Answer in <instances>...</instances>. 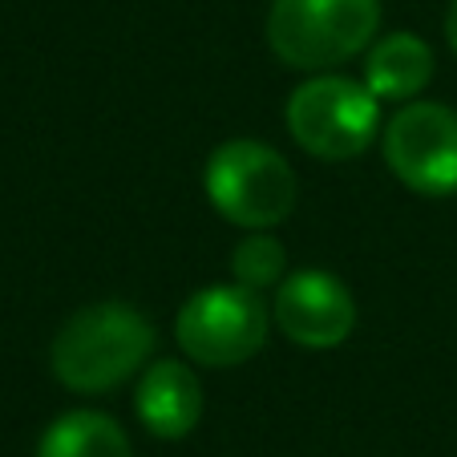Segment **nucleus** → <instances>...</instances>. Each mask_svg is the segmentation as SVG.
I'll use <instances>...</instances> for the list:
<instances>
[{"instance_id": "nucleus-8", "label": "nucleus", "mask_w": 457, "mask_h": 457, "mask_svg": "<svg viewBox=\"0 0 457 457\" xmlns=\"http://www.w3.org/2000/svg\"><path fill=\"white\" fill-rule=\"evenodd\" d=\"M134 413L150 437L182 441L203 421V385L187 361H150L134 385Z\"/></svg>"}, {"instance_id": "nucleus-3", "label": "nucleus", "mask_w": 457, "mask_h": 457, "mask_svg": "<svg viewBox=\"0 0 457 457\" xmlns=\"http://www.w3.org/2000/svg\"><path fill=\"white\" fill-rule=\"evenodd\" d=\"M203 190L219 219L239 231H276L300 199V179L276 146L227 138L203 166Z\"/></svg>"}, {"instance_id": "nucleus-12", "label": "nucleus", "mask_w": 457, "mask_h": 457, "mask_svg": "<svg viewBox=\"0 0 457 457\" xmlns=\"http://www.w3.org/2000/svg\"><path fill=\"white\" fill-rule=\"evenodd\" d=\"M445 45L453 49V57H457V0L449 4V12H445Z\"/></svg>"}, {"instance_id": "nucleus-5", "label": "nucleus", "mask_w": 457, "mask_h": 457, "mask_svg": "<svg viewBox=\"0 0 457 457\" xmlns=\"http://www.w3.org/2000/svg\"><path fill=\"white\" fill-rule=\"evenodd\" d=\"M271 308L243 284H207L182 300L174 340L199 369H239L268 345Z\"/></svg>"}, {"instance_id": "nucleus-6", "label": "nucleus", "mask_w": 457, "mask_h": 457, "mask_svg": "<svg viewBox=\"0 0 457 457\" xmlns=\"http://www.w3.org/2000/svg\"><path fill=\"white\" fill-rule=\"evenodd\" d=\"M385 166L421 199L457 195V110L441 102H401L380 129Z\"/></svg>"}, {"instance_id": "nucleus-11", "label": "nucleus", "mask_w": 457, "mask_h": 457, "mask_svg": "<svg viewBox=\"0 0 457 457\" xmlns=\"http://www.w3.org/2000/svg\"><path fill=\"white\" fill-rule=\"evenodd\" d=\"M287 276V247L271 231H247L231 247V279L251 292L279 287Z\"/></svg>"}, {"instance_id": "nucleus-10", "label": "nucleus", "mask_w": 457, "mask_h": 457, "mask_svg": "<svg viewBox=\"0 0 457 457\" xmlns=\"http://www.w3.org/2000/svg\"><path fill=\"white\" fill-rule=\"evenodd\" d=\"M37 457H134V445L110 413L70 409L41 433Z\"/></svg>"}, {"instance_id": "nucleus-4", "label": "nucleus", "mask_w": 457, "mask_h": 457, "mask_svg": "<svg viewBox=\"0 0 457 457\" xmlns=\"http://www.w3.org/2000/svg\"><path fill=\"white\" fill-rule=\"evenodd\" d=\"M268 45L287 70H337L380 37V0H271Z\"/></svg>"}, {"instance_id": "nucleus-1", "label": "nucleus", "mask_w": 457, "mask_h": 457, "mask_svg": "<svg viewBox=\"0 0 457 457\" xmlns=\"http://www.w3.org/2000/svg\"><path fill=\"white\" fill-rule=\"evenodd\" d=\"M154 345L158 332L142 308L121 300L86 303L57 328L49 345V369L70 393L97 397L138 377L154 361Z\"/></svg>"}, {"instance_id": "nucleus-2", "label": "nucleus", "mask_w": 457, "mask_h": 457, "mask_svg": "<svg viewBox=\"0 0 457 457\" xmlns=\"http://www.w3.org/2000/svg\"><path fill=\"white\" fill-rule=\"evenodd\" d=\"M364 81L345 73H308L284 102V126L292 142L320 162H353L380 142L385 113Z\"/></svg>"}, {"instance_id": "nucleus-7", "label": "nucleus", "mask_w": 457, "mask_h": 457, "mask_svg": "<svg viewBox=\"0 0 457 457\" xmlns=\"http://www.w3.org/2000/svg\"><path fill=\"white\" fill-rule=\"evenodd\" d=\"M356 295L324 268H300L284 276L271 300V324L308 353L340 348L356 332Z\"/></svg>"}, {"instance_id": "nucleus-9", "label": "nucleus", "mask_w": 457, "mask_h": 457, "mask_svg": "<svg viewBox=\"0 0 457 457\" xmlns=\"http://www.w3.org/2000/svg\"><path fill=\"white\" fill-rule=\"evenodd\" d=\"M433 49L429 41H421L409 29L385 33L364 49V73L361 81L380 97V102H413L425 94V86L433 81Z\"/></svg>"}]
</instances>
